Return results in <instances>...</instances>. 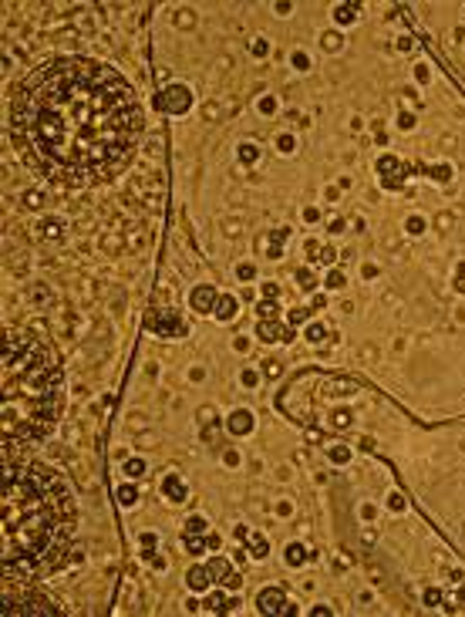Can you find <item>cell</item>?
<instances>
[{
	"label": "cell",
	"mask_w": 465,
	"mask_h": 617,
	"mask_svg": "<svg viewBox=\"0 0 465 617\" xmlns=\"http://www.w3.org/2000/svg\"><path fill=\"white\" fill-rule=\"evenodd\" d=\"M10 138L37 176L88 189L129 165L142 138V108L115 68L91 57H54L17 84Z\"/></svg>",
	"instance_id": "obj_1"
},
{
	"label": "cell",
	"mask_w": 465,
	"mask_h": 617,
	"mask_svg": "<svg viewBox=\"0 0 465 617\" xmlns=\"http://www.w3.org/2000/svg\"><path fill=\"white\" fill-rule=\"evenodd\" d=\"M74 536L68 482L40 462L4 455V573L37 577L65 563Z\"/></svg>",
	"instance_id": "obj_2"
},
{
	"label": "cell",
	"mask_w": 465,
	"mask_h": 617,
	"mask_svg": "<svg viewBox=\"0 0 465 617\" xmlns=\"http://www.w3.org/2000/svg\"><path fill=\"white\" fill-rule=\"evenodd\" d=\"M61 415V374L51 351L31 334L4 337V452L34 445Z\"/></svg>",
	"instance_id": "obj_3"
},
{
	"label": "cell",
	"mask_w": 465,
	"mask_h": 617,
	"mask_svg": "<svg viewBox=\"0 0 465 617\" xmlns=\"http://www.w3.org/2000/svg\"><path fill=\"white\" fill-rule=\"evenodd\" d=\"M4 614H57V607L34 590L27 577L4 573Z\"/></svg>",
	"instance_id": "obj_4"
},
{
	"label": "cell",
	"mask_w": 465,
	"mask_h": 617,
	"mask_svg": "<svg viewBox=\"0 0 465 617\" xmlns=\"http://www.w3.org/2000/svg\"><path fill=\"white\" fill-rule=\"evenodd\" d=\"M189 88H182V84H172V88L165 91V98H162V108H168V112H185L189 108Z\"/></svg>",
	"instance_id": "obj_5"
},
{
	"label": "cell",
	"mask_w": 465,
	"mask_h": 617,
	"mask_svg": "<svg viewBox=\"0 0 465 617\" xmlns=\"http://www.w3.org/2000/svg\"><path fill=\"white\" fill-rule=\"evenodd\" d=\"M260 610H263V614H280V610L287 614V601H283V593L273 590V587H270V590H263V593H260Z\"/></svg>",
	"instance_id": "obj_6"
},
{
	"label": "cell",
	"mask_w": 465,
	"mask_h": 617,
	"mask_svg": "<svg viewBox=\"0 0 465 617\" xmlns=\"http://www.w3.org/2000/svg\"><path fill=\"white\" fill-rule=\"evenodd\" d=\"M260 337L263 341H293V331L283 324H273V321H263L260 324Z\"/></svg>",
	"instance_id": "obj_7"
},
{
	"label": "cell",
	"mask_w": 465,
	"mask_h": 617,
	"mask_svg": "<svg viewBox=\"0 0 465 617\" xmlns=\"http://www.w3.org/2000/svg\"><path fill=\"white\" fill-rule=\"evenodd\" d=\"M189 304H193L199 314H206V310L216 307V290L213 287H199V290H193V297H189Z\"/></svg>",
	"instance_id": "obj_8"
},
{
	"label": "cell",
	"mask_w": 465,
	"mask_h": 617,
	"mask_svg": "<svg viewBox=\"0 0 465 617\" xmlns=\"http://www.w3.org/2000/svg\"><path fill=\"white\" fill-rule=\"evenodd\" d=\"M209 573H213V577H219V580H226V584H229V587H236V584H240V580H236V577H233L229 563H226L223 557H216V560L209 563Z\"/></svg>",
	"instance_id": "obj_9"
},
{
	"label": "cell",
	"mask_w": 465,
	"mask_h": 617,
	"mask_svg": "<svg viewBox=\"0 0 465 617\" xmlns=\"http://www.w3.org/2000/svg\"><path fill=\"white\" fill-rule=\"evenodd\" d=\"M377 169H381V179H385L388 186H398V182H401V176H398V162H394L391 155H385V159L377 162Z\"/></svg>",
	"instance_id": "obj_10"
},
{
	"label": "cell",
	"mask_w": 465,
	"mask_h": 617,
	"mask_svg": "<svg viewBox=\"0 0 465 617\" xmlns=\"http://www.w3.org/2000/svg\"><path fill=\"white\" fill-rule=\"evenodd\" d=\"M209 577H213V573H209L206 567H193L185 580H189V587H193V590H206V587H209Z\"/></svg>",
	"instance_id": "obj_11"
},
{
	"label": "cell",
	"mask_w": 465,
	"mask_h": 617,
	"mask_svg": "<svg viewBox=\"0 0 465 617\" xmlns=\"http://www.w3.org/2000/svg\"><path fill=\"white\" fill-rule=\"evenodd\" d=\"M229 429L236 432V435H246L249 429H253V415H246V412H236L229 418Z\"/></svg>",
	"instance_id": "obj_12"
},
{
	"label": "cell",
	"mask_w": 465,
	"mask_h": 617,
	"mask_svg": "<svg viewBox=\"0 0 465 617\" xmlns=\"http://www.w3.org/2000/svg\"><path fill=\"white\" fill-rule=\"evenodd\" d=\"M213 314H216L219 321H233V314H236V301H233V297L216 301V310H213Z\"/></svg>",
	"instance_id": "obj_13"
},
{
	"label": "cell",
	"mask_w": 465,
	"mask_h": 617,
	"mask_svg": "<svg viewBox=\"0 0 465 617\" xmlns=\"http://www.w3.org/2000/svg\"><path fill=\"white\" fill-rule=\"evenodd\" d=\"M162 489H165V496H172L176 503H182V499H185V489H182V482H179L176 476H168V479H165V486H162Z\"/></svg>",
	"instance_id": "obj_14"
},
{
	"label": "cell",
	"mask_w": 465,
	"mask_h": 617,
	"mask_svg": "<svg viewBox=\"0 0 465 617\" xmlns=\"http://www.w3.org/2000/svg\"><path fill=\"white\" fill-rule=\"evenodd\" d=\"M287 560L293 563V567H297V563L304 560V546H290V550H287Z\"/></svg>",
	"instance_id": "obj_15"
},
{
	"label": "cell",
	"mask_w": 465,
	"mask_h": 617,
	"mask_svg": "<svg viewBox=\"0 0 465 617\" xmlns=\"http://www.w3.org/2000/svg\"><path fill=\"white\" fill-rule=\"evenodd\" d=\"M337 20H341V24H351V20H354V7H337Z\"/></svg>",
	"instance_id": "obj_16"
},
{
	"label": "cell",
	"mask_w": 465,
	"mask_h": 617,
	"mask_svg": "<svg viewBox=\"0 0 465 617\" xmlns=\"http://www.w3.org/2000/svg\"><path fill=\"white\" fill-rule=\"evenodd\" d=\"M202 529H206V523H202V520H196V516H193L189 523H185V533H202Z\"/></svg>",
	"instance_id": "obj_17"
},
{
	"label": "cell",
	"mask_w": 465,
	"mask_h": 617,
	"mask_svg": "<svg viewBox=\"0 0 465 617\" xmlns=\"http://www.w3.org/2000/svg\"><path fill=\"white\" fill-rule=\"evenodd\" d=\"M240 159H243V162H253V159H257V148H253V145H243Z\"/></svg>",
	"instance_id": "obj_18"
},
{
	"label": "cell",
	"mask_w": 465,
	"mask_h": 617,
	"mask_svg": "<svg viewBox=\"0 0 465 617\" xmlns=\"http://www.w3.org/2000/svg\"><path fill=\"white\" fill-rule=\"evenodd\" d=\"M125 472H129V476H142L145 465H142V462H129V465H125Z\"/></svg>",
	"instance_id": "obj_19"
},
{
	"label": "cell",
	"mask_w": 465,
	"mask_h": 617,
	"mask_svg": "<svg viewBox=\"0 0 465 617\" xmlns=\"http://www.w3.org/2000/svg\"><path fill=\"white\" fill-rule=\"evenodd\" d=\"M347 455H351L347 449H334V452H330V459H334V462H347Z\"/></svg>",
	"instance_id": "obj_20"
},
{
	"label": "cell",
	"mask_w": 465,
	"mask_h": 617,
	"mask_svg": "<svg viewBox=\"0 0 465 617\" xmlns=\"http://www.w3.org/2000/svg\"><path fill=\"white\" fill-rule=\"evenodd\" d=\"M121 503H125V506L135 503V489H121Z\"/></svg>",
	"instance_id": "obj_21"
},
{
	"label": "cell",
	"mask_w": 465,
	"mask_h": 617,
	"mask_svg": "<svg viewBox=\"0 0 465 617\" xmlns=\"http://www.w3.org/2000/svg\"><path fill=\"white\" fill-rule=\"evenodd\" d=\"M307 337H310V341H324V327H310Z\"/></svg>",
	"instance_id": "obj_22"
},
{
	"label": "cell",
	"mask_w": 465,
	"mask_h": 617,
	"mask_svg": "<svg viewBox=\"0 0 465 617\" xmlns=\"http://www.w3.org/2000/svg\"><path fill=\"white\" fill-rule=\"evenodd\" d=\"M253 550H257V557H263V553H266V543L260 540V536H253Z\"/></svg>",
	"instance_id": "obj_23"
},
{
	"label": "cell",
	"mask_w": 465,
	"mask_h": 617,
	"mask_svg": "<svg viewBox=\"0 0 465 617\" xmlns=\"http://www.w3.org/2000/svg\"><path fill=\"white\" fill-rule=\"evenodd\" d=\"M327 284H330V287H344V276H341V273H330Z\"/></svg>",
	"instance_id": "obj_24"
},
{
	"label": "cell",
	"mask_w": 465,
	"mask_h": 617,
	"mask_svg": "<svg viewBox=\"0 0 465 617\" xmlns=\"http://www.w3.org/2000/svg\"><path fill=\"white\" fill-rule=\"evenodd\" d=\"M307 314H310V310H293V317H290V321H293V324H300V321H307Z\"/></svg>",
	"instance_id": "obj_25"
},
{
	"label": "cell",
	"mask_w": 465,
	"mask_h": 617,
	"mask_svg": "<svg viewBox=\"0 0 465 617\" xmlns=\"http://www.w3.org/2000/svg\"><path fill=\"white\" fill-rule=\"evenodd\" d=\"M408 229H411V233H421V220H418V216H415V220H408Z\"/></svg>",
	"instance_id": "obj_26"
},
{
	"label": "cell",
	"mask_w": 465,
	"mask_h": 617,
	"mask_svg": "<svg viewBox=\"0 0 465 617\" xmlns=\"http://www.w3.org/2000/svg\"><path fill=\"white\" fill-rule=\"evenodd\" d=\"M260 108H263V112H273L277 105H273V98H263V101H260Z\"/></svg>",
	"instance_id": "obj_27"
},
{
	"label": "cell",
	"mask_w": 465,
	"mask_h": 617,
	"mask_svg": "<svg viewBox=\"0 0 465 617\" xmlns=\"http://www.w3.org/2000/svg\"><path fill=\"white\" fill-rule=\"evenodd\" d=\"M425 601H428V604H432V607H435V604H438V590H428V593H425Z\"/></svg>",
	"instance_id": "obj_28"
},
{
	"label": "cell",
	"mask_w": 465,
	"mask_h": 617,
	"mask_svg": "<svg viewBox=\"0 0 465 617\" xmlns=\"http://www.w3.org/2000/svg\"><path fill=\"white\" fill-rule=\"evenodd\" d=\"M273 314V304H260V317H270Z\"/></svg>",
	"instance_id": "obj_29"
}]
</instances>
